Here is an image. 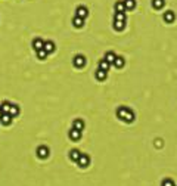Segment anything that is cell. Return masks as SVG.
<instances>
[{
	"instance_id": "obj_13",
	"label": "cell",
	"mask_w": 177,
	"mask_h": 186,
	"mask_svg": "<svg viewBox=\"0 0 177 186\" xmlns=\"http://www.w3.org/2000/svg\"><path fill=\"white\" fill-rule=\"evenodd\" d=\"M72 127L77 129V130H83L84 129V121L81 118H75L72 121Z\"/></svg>"
},
{
	"instance_id": "obj_18",
	"label": "cell",
	"mask_w": 177,
	"mask_h": 186,
	"mask_svg": "<svg viewBox=\"0 0 177 186\" xmlns=\"http://www.w3.org/2000/svg\"><path fill=\"white\" fill-rule=\"evenodd\" d=\"M115 58H117V55L114 53V52H106V55H105V61H108L109 64H114V61H115Z\"/></svg>"
},
{
	"instance_id": "obj_26",
	"label": "cell",
	"mask_w": 177,
	"mask_h": 186,
	"mask_svg": "<svg viewBox=\"0 0 177 186\" xmlns=\"http://www.w3.org/2000/svg\"><path fill=\"white\" fill-rule=\"evenodd\" d=\"M162 186H176V185H174V182L171 179H165V180L162 182Z\"/></svg>"
},
{
	"instance_id": "obj_22",
	"label": "cell",
	"mask_w": 177,
	"mask_h": 186,
	"mask_svg": "<svg viewBox=\"0 0 177 186\" xmlns=\"http://www.w3.org/2000/svg\"><path fill=\"white\" fill-rule=\"evenodd\" d=\"M0 107H2V111H3V114H7L9 111H11L12 103H11V102H3V103H2Z\"/></svg>"
},
{
	"instance_id": "obj_25",
	"label": "cell",
	"mask_w": 177,
	"mask_h": 186,
	"mask_svg": "<svg viewBox=\"0 0 177 186\" xmlns=\"http://www.w3.org/2000/svg\"><path fill=\"white\" fill-rule=\"evenodd\" d=\"M49 53L44 50V49H40V50H37V58H39L40 61H43V59H46V56H47Z\"/></svg>"
},
{
	"instance_id": "obj_16",
	"label": "cell",
	"mask_w": 177,
	"mask_h": 186,
	"mask_svg": "<svg viewBox=\"0 0 177 186\" xmlns=\"http://www.w3.org/2000/svg\"><path fill=\"white\" fill-rule=\"evenodd\" d=\"M124 64H126L124 58H122V56H117V58H115V61H114V67H117V68H122V67H124Z\"/></svg>"
},
{
	"instance_id": "obj_12",
	"label": "cell",
	"mask_w": 177,
	"mask_h": 186,
	"mask_svg": "<svg viewBox=\"0 0 177 186\" xmlns=\"http://www.w3.org/2000/svg\"><path fill=\"white\" fill-rule=\"evenodd\" d=\"M43 49L47 52V53H52V52H55L56 46H55L53 41H44V47H43Z\"/></svg>"
},
{
	"instance_id": "obj_8",
	"label": "cell",
	"mask_w": 177,
	"mask_h": 186,
	"mask_svg": "<svg viewBox=\"0 0 177 186\" xmlns=\"http://www.w3.org/2000/svg\"><path fill=\"white\" fill-rule=\"evenodd\" d=\"M12 118H13V117H12L9 112H7V114H3V115L0 117V123L3 124V126H9V124L12 123Z\"/></svg>"
},
{
	"instance_id": "obj_7",
	"label": "cell",
	"mask_w": 177,
	"mask_h": 186,
	"mask_svg": "<svg viewBox=\"0 0 177 186\" xmlns=\"http://www.w3.org/2000/svg\"><path fill=\"white\" fill-rule=\"evenodd\" d=\"M94 77H96V80H99V81H103L108 77V71H103V69L98 68V71L94 73Z\"/></svg>"
},
{
	"instance_id": "obj_5",
	"label": "cell",
	"mask_w": 177,
	"mask_h": 186,
	"mask_svg": "<svg viewBox=\"0 0 177 186\" xmlns=\"http://www.w3.org/2000/svg\"><path fill=\"white\" fill-rule=\"evenodd\" d=\"M69 139L74 142H77L81 139V130H77V129H74L72 127L71 130H69Z\"/></svg>"
},
{
	"instance_id": "obj_19",
	"label": "cell",
	"mask_w": 177,
	"mask_h": 186,
	"mask_svg": "<svg viewBox=\"0 0 177 186\" xmlns=\"http://www.w3.org/2000/svg\"><path fill=\"white\" fill-rule=\"evenodd\" d=\"M114 21H126V12H115Z\"/></svg>"
},
{
	"instance_id": "obj_23",
	"label": "cell",
	"mask_w": 177,
	"mask_h": 186,
	"mask_svg": "<svg viewBox=\"0 0 177 186\" xmlns=\"http://www.w3.org/2000/svg\"><path fill=\"white\" fill-rule=\"evenodd\" d=\"M9 114H11L12 117H17L18 114H19V107H18V105H13V103H12V107H11V111H9Z\"/></svg>"
},
{
	"instance_id": "obj_10",
	"label": "cell",
	"mask_w": 177,
	"mask_h": 186,
	"mask_svg": "<svg viewBox=\"0 0 177 186\" xmlns=\"http://www.w3.org/2000/svg\"><path fill=\"white\" fill-rule=\"evenodd\" d=\"M33 47H34V50H36V52L40 50V49H43V47H44V41L41 39H34L33 40Z\"/></svg>"
},
{
	"instance_id": "obj_17",
	"label": "cell",
	"mask_w": 177,
	"mask_h": 186,
	"mask_svg": "<svg viewBox=\"0 0 177 186\" xmlns=\"http://www.w3.org/2000/svg\"><path fill=\"white\" fill-rule=\"evenodd\" d=\"M165 5V0H152V6L154 9H162Z\"/></svg>"
},
{
	"instance_id": "obj_20",
	"label": "cell",
	"mask_w": 177,
	"mask_h": 186,
	"mask_svg": "<svg viewBox=\"0 0 177 186\" xmlns=\"http://www.w3.org/2000/svg\"><path fill=\"white\" fill-rule=\"evenodd\" d=\"M126 9H134L136 7V0H122Z\"/></svg>"
},
{
	"instance_id": "obj_11",
	"label": "cell",
	"mask_w": 177,
	"mask_h": 186,
	"mask_svg": "<svg viewBox=\"0 0 177 186\" xmlns=\"http://www.w3.org/2000/svg\"><path fill=\"white\" fill-rule=\"evenodd\" d=\"M80 155H81V152H80L78 149H71V151H69V160L74 161V163H77V161H78Z\"/></svg>"
},
{
	"instance_id": "obj_21",
	"label": "cell",
	"mask_w": 177,
	"mask_h": 186,
	"mask_svg": "<svg viewBox=\"0 0 177 186\" xmlns=\"http://www.w3.org/2000/svg\"><path fill=\"white\" fill-rule=\"evenodd\" d=\"M109 62L108 61H105V59H100V62H99V68L100 69H103V71H108L109 69Z\"/></svg>"
},
{
	"instance_id": "obj_15",
	"label": "cell",
	"mask_w": 177,
	"mask_h": 186,
	"mask_svg": "<svg viewBox=\"0 0 177 186\" xmlns=\"http://www.w3.org/2000/svg\"><path fill=\"white\" fill-rule=\"evenodd\" d=\"M114 28L117 31H122L126 28V21H114Z\"/></svg>"
},
{
	"instance_id": "obj_9",
	"label": "cell",
	"mask_w": 177,
	"mask_h": 186,
	"mask_svg": "<svg viewBox=\"0 0 177 186\" xmlns=\"http://www.w3.org/2000/svg\"><path fill=\"white\" fill-rule=\"evenodd\" d=\"M174 19H176V15H174V12L173 11H167L165 13H164V21H165V22L171 24Z\"/></svg>"
},
{
	"instance_id": "obj_4",
	"label": "cell",
	"mask_w": 177,
	"mask_h": 186,
	"mask_svg": "<svg viewBox=\"0 0 177 186\" xmlns=\"http://www.w3.org/2000/svg\"><path fill=\"white\" fill-rule=\"evenodd\" d=\"M37 157H39L40 160H46V158L49 157V148L39 146L37 148Z\"/></svg>"
},
{
	"instance_id": "obj_2",
	"label": "cell",
	"mask_w": 177,
	"mask_h": 186,
	"mask_svg": "<svg viewBox=\"0 0 177 186\" xmlns=\"http://www.w3.org/2000/svg\"><path fill=\"white\" fill-rule=\"evenodd\" d=\"M77 164L81 167V169H86V167H88V165H90V157H88L87 154H81V155H80V158H78Z\"/></svg>"
},
{
	"instance_id": "obj_1",
	"label": "cell",
	"mask_w": 177,
	"mask_h": 186,
	"mask_svg": "<svg viewBox=\"0 0 177 186\" xmlns=\"http://www.w3.org/2000/svg\"><path fill=\"white\" fill-rule=\"evenodd\" d=\"M117 117L124 123H133L134 121V112L127 107H120L117 109Z\"/></svg>"
},
{
	"instance_id": "obj_27",
	"label": "cell",
	"mask_w": 177,
	"mask_h": 186,
	"mask_svg": "<svg viewBox=\"0 0 177 186\" xmlns=\"http://www.w3.org/2000/svg\"><path fill=\"white\" fill-rule=\"evenodd\" d=\"M155 146H162V141H155Z\"/></svg>"
},
{
	"instance_id": "obj_6",
	"label": "cell",
	"mask_w": 177,
	"mask_h": 186,
	"mask_svg": "<svg viewBox=\"0 0 177 186\" xmlns=\"http://www.w3.org/2000/svg\"><path fill=\"white\" fill-rule=\"evenodd\" d=\"M88 15V9L86 7V6H78L77 11H75V17H80V18H86Z\"/></svg>"
},
{
	"instance_id": "obj_28",
	"label": "cell",
	"mask_w": 177,
	"mask_h": 186,
	"mask_svg": "<svg viewBox=\"0 0 177 186\" xmlns=\"http://www.w3.org/2000/svg\"><path fill=\"white\" fill-rule=\"evenodd\" d=\"M3 115V111H2V107H0V117Z\"/></svg>"
},
{
	"instance_id": "obj_3",
	"label": "cell",
	"mask_w": 177,
	"mask_h": 186,
	"mask_svg": "<svg viewBox=\"0 0 177 186\" xmlns=\"http://www.w3.org/2000/svg\"><path fill=\"white\" fill-rule=\"evenodd\" d=\"M72 65L75 68H83L84 65H86V58L83 56V55H77V56H74V59H72Z\"/></svg>"
},
{
	"instance_id": "obj_14",
	"label": "cell",
	"mask_w": 177,
	"mask_h": 186,
	"mask_svg": "<svg viewBox=\"0 0 177 186\" xmlns=\"http://www.w3.org/2000/svg\"><path fill=\"white\" fill-rule=\"evenodd\" d=\"M72 24H74V27L75 28H81L84 25V19L80 17H74V19H72Z\"/></svg>"
},
{
	"instance_id": "obj_24",
	"label": "cell",
	"mask_w": 177,
	"mask_h": 186,
	"mask_svg": "<svg viewBox=\"0 0 177 186\" xmlns=\"http://www.w3.org/2000/svg\"><path fill=\"white\" fill-rule=\"evenodd\" d=\"M124 11H126L124 2H117L115 3V12H124Z\"/></svg>"
}]
</instances>
